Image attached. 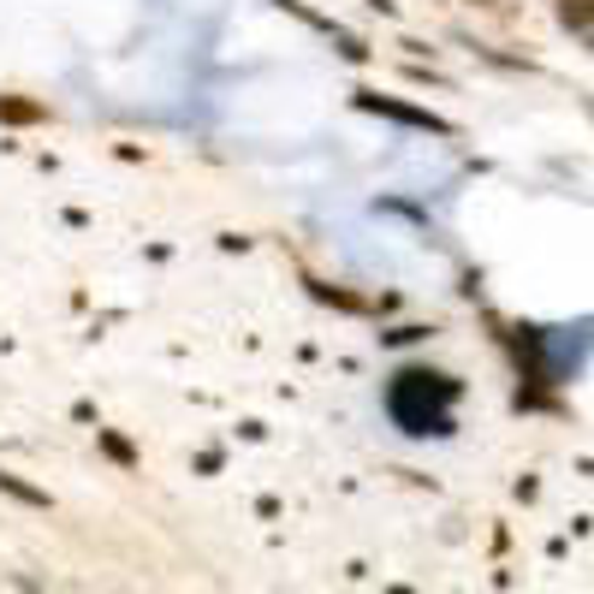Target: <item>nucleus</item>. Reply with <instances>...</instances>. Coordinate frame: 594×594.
<instances>
[{
    "label": "nucleus",
    "mask_w": 594,
    "mask_h": 594,
    "mask_svg": "<svg viewBox=\"0 0 594 594\" xmlns=\"http://www.w3.org/2000/svg\"><path fill=\"white\" fill-rule=\"evenodd\" d=\"M588 42H594V37H588Z\"/></svg>",
    "instance_id": "obj_2"
},
{
    "label": "nucleus",
    "mask_w": 594,
    "mask_h": 594,
    "mask_svg": "<svg viewBox=\"0 0 594 594\" xmlns=\"http://www.w3.org/2000/svg\"><path fill=\"white\" fill-rule=\"evenodd\" d=\"M558 24L576 37H594V0H558Z\"/></svg>",
    "instance_id": "obj_1"
}]
</instances>
